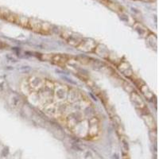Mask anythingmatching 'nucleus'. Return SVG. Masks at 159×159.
<instances>
[{
    "mask_svg": "<svg viewBox=\"0 0 159 159\" xmlns=\"http://www.w3.org/2000/svg\"><path fill=\"white\" fill-rule=\"evenodd\" d=\"M28 100L76 135L95 138L100 123L89 98L78 89L50 79L33 76L22 85Z\"/></svg>",
    "mask_w": 159,
    "mask_h": 159,
    "instance_id": "obj_1",
    "label": "nucleus"
},
{
    "mask_svg": "<svg viewBox=\"0 0 159 159\" xmlns=\"http://www.w3.org/2000/svg\"><path fill=\"white\" fill-rule=\"evenodd\" d=\"M62 37L65 38L67 42L70 45H73L75 47L77 48L80 45V44L81 43L82 40H83L84 38H81V37L78 36V35L76 34H72V33L69 32H64L62 33Z\"/></svg>",
    "mask_w": 159,
    "mask_h": 159,
    "instance_id": "obj_2",
    "label": "nucleus"
},
{
    "mask_svg": "<svg viewBox=\"0 0 159 159\" xmlns=\"http://www.w3.org/2000/svg\"><path fill=\"white\" fill-rule=\"evenodd\" d=\"M78 49L85 52H92L96 49V43L93 40L89 39V38H83L81 43L78 46Z\"/></svg>",
    "mask_w": 159,
    "mask_h": 159,
    "instance_id": "obj_3",
    "label": "nucleus"
},
{
    "mask_svg": "<svg viewBox=\"0 0 159 159\" xmlns=\"http://www.w3.org/2000/svg\"><path fill=\"white\" fill-rule=\"evenodd\" d=\"M6 46V45L4 43H2V42H0V49H2V48H4Z\"/></svg>",
    "mask_w": 159,
    "mask_h": 159,
    "instance_id": "obj_4",
    "label": "nucleus"
}]
</instances>
